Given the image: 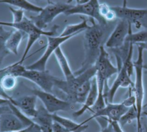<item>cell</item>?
Here are the masks:
<instances>
[{"label":"cell","instance_id":"d6a6232c","mask_svg":"<svg viewBox=\"0 0 147 132\" xmlns=\"http://www.w3.org/2000/svg\"><path fill=\"white\" fill-rule=\"evenodd\" d=\"M136 45L142 47L144 50H146L147 51V42L140 43V44H136Z\"/></svg>","mask_w":147,"mask_h":132},{"label":"cell","instance_id":"484cf974","mask_svg":"<svg viewBox=\"0 0 147 132\" xmlns=\"http://www.w3.org/2000/svg\"><path fill=\"white\" fill-rule=\"evenodd\" d=\"M17 84V77L9 73L2 76L0 78V86L4 91L11 90Z\"/></svg>","mask_w":147,"mask_h":132},{"label":"cell","instance_id":"d4e9b609","mask_svg":"<svg viewBox=\"0 0 147 132\" xmlns=\"http://www.w3.org/2000/svg\"><path fill=\"white\" fill-rule=\"evenodd\" d=\"M137 119V112L136 106L130 108L122 115L118 121V123L122 127L127 124H130L134 120Z\"/></svg>","mask_w":147,"mask_h":132},{"label":"cell","instance_id":"8d00e7d4","mask_svg":"<svg viewBox=\"0 0 147 132\" xmlns=\"http://www.w3.org/2000/svg\"><path fill=\"white\" fill-rule=\"evenodd\" d=\"M127 0H122V6L123 7L127 6Z\"/></svg>","mask_w":147,"mask_h":132},{"label":"cell","instance_id":"4fadbf2b","mask_svg":"<svg viewBox=\"0 0 147 132\" xmlns=\"http://www.w3.org/2000/svg\"><path fill=\"white\" fill-rule=\"evenodd\" d=\"M131 29H132V25L130 23L125 20L118 19L105 45L110 49L117 48L122 46Z\"/></svg>","mask_w":147,"mask_h":132},{"label":"cell","instance_id":"4dcf8cb0","mask_svg":"<svg viewBox=\"0 0 147 132\" xmlns=\"http://www.w3.org/2000/svg\"><path fill=\"white\" fill-rule=\"evenodd\" d=\"M99 132H115V131L113 127V125L110 121L109 123L106 126L100 129V131Z\"/></svg>","mask_w":147,"mask_h":132},{"label":"cell","instance_id":"44dd1931","mask_svg":"<svg viewBox=\"0 0 147 132\" xmlns=\"http://www.w3.org/2000/svg\"><path fill=\"white\" fill-rule=\"evenodd\" d=\"M0 3L9 4L19 7L22 10L39 13L42 7L30 3L27 0H0Z\"/></svg>","mask_w":147,"mask_h":132},{"label":"cell","instance_id":"e575fe53","mask_svg":"<svg viewBox=\"0 0 147 132\" xmlns=\"http://www.w3.org/2000/svg\"><path fill=\"white\" fill-rule=\"evenodd\" d=\"M36 2H47L48 3H51L52 1L51 0H32Z\"/></svg>","mask_w":147,"mask_h":132},{"label":"cell","instance_id":"83f0119b","mask_svg":"<svg viewBox=\"0 0 147 132\" xmlns=\"http://www.w3.org/2000/svg\"><path fill=\"white\" fill-rule=\"evenodd\" d=\"M52 132H69V131L65 128L63 126L55 121H53L52 123Z\"/></svg>","mask_w":147,"mask_h":132},{"label":"cell","instance_id":"ffe728a7","mask_svg":"<svg viewBox=\"0 0 147 132\" xmlns=\"http://www.w3.org/2000/svg\"><path fill=\"white\" fill-rule=\"evenodd\" d=\"M80 18L82 20L81 22L75 24L67 25L59 36L64 37L74 34H79L82 32H84L90 26V25L88 24L89 20L84 16H80Z\"/></svg>","mask_w":147,"mask_h":132},{"label":"cell","instance_id":"5b68a950","mask_svg":"<svg viewBox=\"0 0 147 132\" xmlns=\"http://www.w3.org/2000/svg\"><path fill=\"white\" fill-rule=\"evenodd\" d=\"M137 46L138 57L133 62L134 68L135 70L136 76L135 81L133 87V94L136 98V107L137 112V130H138L141 126V118L142 115L143 101L144 98V87L143 82V51L142 47Z\"/></svg>","mask_w":147,"mask_h":132},{"label":"cell","instance_id":"e0dca14e","mask_svg":"<svg viewBox=\"0 0 147 132\" xmlns=\"http://www.w3.org/2000/svg\"><path fill=\"white\" fill-rule=\"evenodd\" d=\"M25 35L21 30L15 29L13 30L5 41V47L10 53L18 55V48Z\"/></svg>","mask_w":147,"mask_h":132},{"label":"cell","instance_id":"ab89813d","mask_svg":"<svg viewBox=\"0 0 147 132\" xmlns=\"http://www.w3.org/2000/svg\"><path fill=\"white\" fill-rule=\"evenodd\" d=\"M144 69H145L147 70V65H144ZM147 107V103L144 106V107Z\"/></svg>","mask_w":147,"mask_h":132},{"label":"cell","instance_id":"5bb4252c","mask_svg":"<svg viewBox=\"0 0 147 132\" xmlns=\"http://www.w3.org/2000/svg\"><path fill=\"white\" fill-rule=\"evenodd\" d=\"M129 109L121 102L120 103H107L104 108L93 114L91 117L83 121L85 123L98 117H104L110 121L118 122L122 115Z\"/></svg>","mask_w":147,"mask_h":132},{"label":"cell","instance_id":"9c48e42d","mask_svg":"<svg viewBox=\"0 0 147 132\" xmlns=\"http://www.w3.org/2000/svg\"><path fill=\"white\" fill-rule=\"evenodd\" d=\"M33 94L35 95L42 103L47 111L52 114L58 111H68L73 107V103L62 100L52 92H48L41 89L33 88L32 90Z\"/></svg>","mask_w":147,"mask_h":132},{"label":"cell","instance_id":"6da1fadb","mask_svg":"<svg viewBox=\"0 0 147 132\" xmlns=\"http://www.w3.org/2000/svg\"><path fill=\"white\" fill-rule=\"evenodd\" d=\"M88 20L91 25L84 31V57L80 68L74 72L75 75L82 73L95 65L99 55L101 46L105 45L117 22L116 20L100 24L90 17Z\"/></svg>","mask_w":147,"mask_h":132},{"label":"cell","instance_id":"2e32d148","mask_svg":"<svg viewBox=\"0 0 147 132\" xmlns=\"http://www.w3.org/2000/svg\"><path fill=\"white\" fill-rule=\"evenodd\" d=\"M98 95V88L96 76H94L91 79V85L90 91L82 104V106L78 110L73 112L74 117L77 118L82 116L86 111L89 110L95 104Z\"/></svg>","mask_w":147,"mask_h":132},{"label":"cell","instance_id":"7a4b0ae2","mask_svg":"<svg viewBox=\"0 0 147 132\" xmlns=\"http://www.w3.org/2000/svg\"><path fill=\"white\" fill-rule=\"evenodd\" d=\"M5 73H9L15 76L26 79L37 85L41 90L52 92L55 87L56 76L52 75L49 71L28 69L18 62L12 64L3 68Z\"/></svg>","mask_w":147,"mask_h":132},{"label":"cell","instance_id":"f1b7e54d","mask_svg":"<svg viewBox=\"0 0 147 132\" xmlns=\"http://www.w3.org/2000/svg\"><path fill=\"white\" fill-rule=\"evenodd\" d=\"M137 132H147V122L145 120L144 116L142 115L141 118V126Z\"/></svg>","mask_w":147,"mask_h":132},{"label":"cell","instance_id":"9a60e30c","mask_svg":"<svg viewBox=\"0 0 147 132\" xmlns=\"http://www.w3.org/2000/svg\"><path fill=\"white\" fill-rule=\"evenodd\" d=\"M37 97L33 94L32 95H24L16 98H11L9 102L17 107L24 114L28 117L33 119L37 114L36 108Z\"/></svg>","mask_w":147,"mask_h":132},{"label":"cell","instance_id":"d6986e66","mask_svg":"<svg viewBox=\"0 0 147 132\" xmlns=\"http://www.w3.org/2000/svg\"><path fill=\"white\" fill-rule=\"evenodd\" d=\"M54 54L61 68V70L63 73L65 80H69L73 79L75 76V75L74 74V72L72 71L67 59L66 58L60 46L56 49Z\"/></svg>","mask_w":147,"mask_h":132},{"label":"cell","instance_id":"d590c367","mask_svg":"<svg viewBox=\"0 0 147 132\" xmlns=\"http://www.w3.org/2000/svg\"><path fill=\"white\" fill-rule=\"evenodd\" d=\"M90 0H79L78 3H79V4H83V3H87L90 1Z\"/></svg>","mask_w":147,"mask_h":132},{"label":"cell","instance_id":"3957f363","mask_svg":"<svg viewBox=\"0 0 147 132\" xmlns=\"http://www.w3.org/2000/svg\"><path fill=\"white\" fill-rule=\"evenodd\" d=\"M133 45L130 43L128 55L121 67L118 69L117 76L112 86L104 90V95L107 103L113 102L114 96L119 88H129L133 87L134 86V83L131 80V76L133 73L134 69L133 61H132Z\"/></svg>","mask_w":147,"mask_h":132},{"label":"cell","instance_id":"cb8c5ba5","mask_svg":"<svg viewBox=\"0 0 147 132\" xmlns=\"http://www.w3.org/2000/svg\"><path fill=\"white\" fill-rule=\"evenodd\" d=\"M99 11L101 17L107 22L114 21L117 20L115 12L111 9V6L106 3H100Z\"/></svg>","mask_w":147,"mask_h":132},{"label":"cell","instance_id":"836d02e7","mask_svg":"<svg viewBox=\"0 0 147 132\" xmlns=\"http://www.w3.org/2000/svg\"><path fill=\"white\" fill-rule=\"evenodd\" d=\"M30 126L24 129H22L21 130H19V131H13V132H28L29 130V127H30Z\"/></svg>","mask_w":147,"mask_h":132},{"label":"cell","instance_id":"74e56055","mask_svg":"<svg viewBox=\"0 0 147 132\" xmlns=\"http://www.w3.org/2000/svg\"><path fill=\"white\" fill-rule=\"evenodd\" d=\"M74 0H67V1L66 2L67 3H68V4H71V3ZM76 1V2H77V3H78V2H79V0H75Z\"/></svg>","mask_w":147,"mask_h":132},{"label":"cell","instance_id":"603a6c76","mask_svg":"<svg viewBox=\"0 0 147 132\" xmlns=\"http://www.w3.org/2000/svg\"><path fill=\"white\" fill-rule=\"evenodd\" d=\"M125 41L133 44L147 42V29L136 33H133L132 29H131L125 39Z\"/></svg>","mask_w":147,"mask_h":132},{"label":"cell","instance_id":"30bf717a","mask_svg":"<svg viewBox=\"0 0 147 132\" xmlns=\"http://www.w3.org/2000/svg\"><path fill=\"white\" fill-rule=\"evenodd\" d=\"M78 34H74L67 36H47V43L45 50L42 56L35 62L25 67L28 69L37 70L44 71L46 70V65L48 60L52 55L54 53L56 49L60 46L61 44L65 42L70 38Z\"/></svg>","mask_w":147,"mask_h":132},{"label":"cell","instance_id":"8992f818","mask_svg":"<svg viewBox=\"0 0 147 132\" xmlns=\"http://www.w3.org/2000/svg\"><path fill=\"white\" fill-rule=\"evenodd\" d=\"M96 75V68L95 65L88 68L82 73L75 75V76L69 80L61 79L56 77L55 79V87L64 92L68 97V101L74 103V100L76 92L80 86L85 81L92 79Z\"/></svg>","mask_w":147,"mask_h":132},{"label":"cell","instance_id":"f35d334b","mask_svg":"<svg viewBox=\"0 0 147 132\" xmlns=\"http://www.w3.org/2000/svg\"><path fill=\"white\" fill-rule=\"evenodd\" d=\"M142 115H144V117H147V111H143Z\"/></svg>","mask_w":147,"mask_h":132},{"label":"cell","instance_id":"4316f807","mask_svg":"<svg viewBox=\"0 0 147 132\" xmlns=\"http://www.w3.org/2000/svg\"><path fill=\"white\" fill-rule=\"evenodd\" d=\"M9 9L13 15V21H11L12 22H19L24 19L25 17L24 10L21 9H16L11 7H9Z\"/></svg>","mask_w":147,"mask_h":132},{"label":"cell","instance_id":"8fae6325","mask_svg":"<svg viewBox=\"0 0 147 132\" xmlns=\"http://www.w3.org/2000/svg\"><path fill=\"white\" fill-rule=\"evenodd\" d=\"M28 126L10 109L9 103L0 112V132H13L24 129Z\"/></svg>","mask_w":147,"mask_h":132},{"label":"cell","instance_id":"f546056e","mask_svg":"<svg viewBox=\"0 0 147 132\" xmlns=\"http://www.w3.org/2000/svg\"><path fill=\"white\" fill-rule=\"evenodd\" d=\"M115 132H124L122 129V127L117 121H110Z\"/></svg>","mask_w":147,"mask_h":132},{"label":"cell","instance_id":"52a82bcc","mask_svg":"<svg viewBox=\"0 0 147 132\" xmlns=\"http://www.w3.org/2000/svg\"><path fill=\"white\" fill-rule=\"evenodd\" d=\"M72 5L67 2H53L48 3L36 15L30 16L29 18L40 29H45L48 24L61 13H64L72 7Z\"/></svg>","mask_w":147,"mask_h":132},{"label":"cell","instance_id":"7c38bea8","mask_svg":"<svg viewBox=\"0 0 147 132\" xmlns=\"http://www.w3.org/2000/svg\"><path fill=\"white\" fill-rule=\"evenodd\" d=\"M100 3L99 0H90L88 2L83 4L77 3L72 5L64 14L65 15L82 14L94 18L97 22L104 24L107 22L100 15L99 11Z\"/></svg>","mask_w":147,"mask_h":132},{"label":"cell","instance_id":"ba28073f","mask_svg":"<svg viewBox=\"0 0 147 132\" xmlns=\"http://www.w3.org/2000/svg\"><path fill=\"white\" fill-rule=\"evenodd\" d=\"M117 19L127 21L136 28L147 29V8H132L127 6H111Z\"/></svg>","mask_w":147,"mask_h":132},{"label":"cell","instance_id":"1f68e13d","mask_svg":"<svg viewBox=\"0 0 147 132\" xmlns=\"http://www.w3.org/2000/svg\"><path fill=\"white\" fill-rule=\"evenodd\" d=\"M9 102V100L0 96V107L7 105Z\"/></svg>","mask_w":147,"mask_h":132},{"label":"cell","instance_id":"ac0fdd59","mask_svg":"<svg viewBox=\"0 0 147 132\" xmlns=\"http://www.w3.org/2000/svg\"><path fill=\"white\" fill-rule=\"evenodd\" d=\"M51 115L53 121L59 123L69 130V132H83L88 127L87 123H85L84 122L78 123L70 119L60 116L56 113L52 114Z\"/></svg>","mask_w":147,"mask_h":132},{"label":"cell","instance_id":"277c9868","mask_svg":"<svg viewBox=\"0 0 147 132\" xmlns=\"http://www.w3.org/2000/svg\"><path fill=\"white\" fill-rule=\"evenodd\" d=\"M96 77L98 88L99 98H103L105 88L108 86V80L113 75L118 73V68L111 63L109 54L106 51L105 46H102L99 55L95 63Z\"/></svg>","mask_w":147,"mask_h":132},{"label":"cell","instance_id":"7402d4cb","mask_svg":"<svg viewBox=\"0 0 147 132\" xmlns=\"http://www.w3.org/2000/svg\"><path fill=\"white\" fill-rule=\"evenodd\" d=\"M3 26H4L0 25V65L4 58L10 53L5 47V41L13 31L11 30H6Z\"/></svg>","mask_w":147,"mask_h":132}]
</instances>
